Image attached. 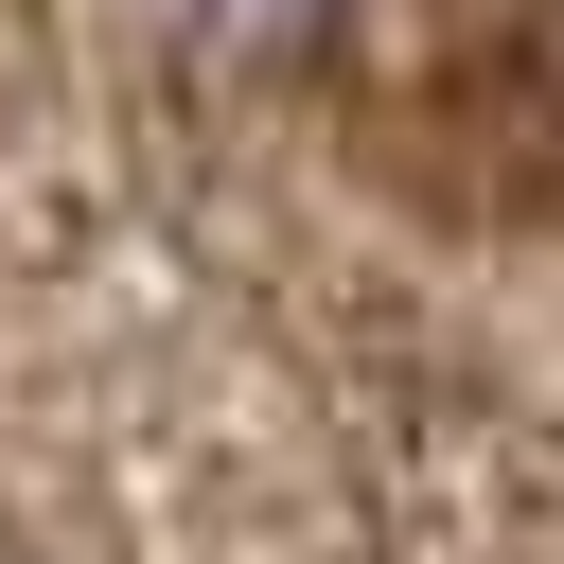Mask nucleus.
Listing matches in <instances>:
<instances>
[{
  "mask_svg": "<svg viewBox=\"0 0 564 564\" xmlns=\"http://www.w3.org/2000/svg\"><path fill=\"white\" fill-rule=\"evenodd\" d=\"M194 18H229V35H300L317 0H194Z\"/></svg>",
  "mask_w": 564,
  "mask_h": 564,
  "instance_id": "f257e3e1",
  "label": "nucleus"
}]
</instances>
